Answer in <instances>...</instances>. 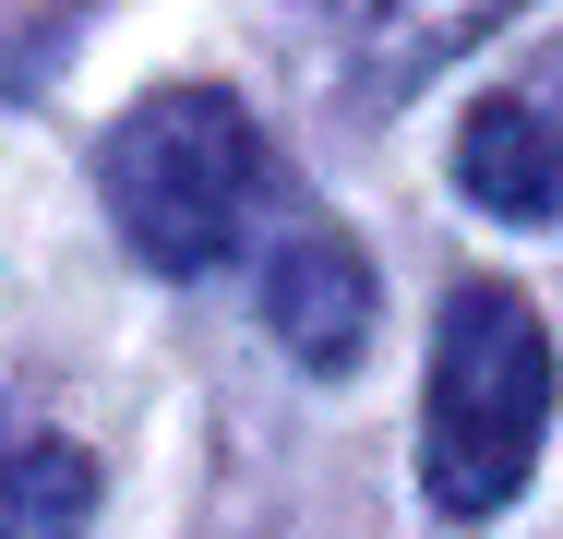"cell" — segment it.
Masks as SVG:
<instances>
[{
  "instance_id": "1",
  "label": "cell",
  "mask_w": 563,
  "mask_h": 539,
  "mask_svg": "<svg viewBox=\"0 0 563 539\" xmlns=\"http://www.w3.org/2000/svg\"><path fill=\"white\" fill-rule=\"evenodd\" d=\"M563 396V348L552 323L528 312V288L479 276L455 288L444 323H432V396H420V480L444 516H504L540 468V431H552Z\"/></svg>"
},
{
  "instance_id": "2",
  "label": "cell",
  "mask_w": 563,
  "mask_h": 539,
  "mask_svg": "<svg viewBox=\"0 0 563 539\" xmlns=\"http://www.w3.org/2000/svg\"><path fill=\"white\" fill-rule=\"evenodd\" d=\"M109 216L156 276H205L240 252V228L264 205V132L228 85H156L144 108H120L109 132Z\"/></svg>"
},
{
  "instance_id": "3",
  "label": "cell",
  "mask_w": 563,
  "mask_h": 539,
  "mask_svg": "<svg viewBox=\"0 0 563 539\" xmlns=\"http://www.w3.org/2000/svg\"><path fill=\"white\" fill-rule=\"evenodd\" d=\"M455 193L479 216H516V228L563 216V48L467 108V132H455Z\"/></svg>"
},
{
  "instance_id": "4",
  "label": "cell",
  "mask_w": 563,
  "mask_h": 539,
  "mask_svg": "<svg viewBox=\"0 0 563 539\" xmlns=\"http://www.w3.org/2000/svg\"><path fill=\"white\" fill-rule=\"evenodd\" d=\"M264 323L288 336V360L347 372L372 348V264L347 252L336 228H276V252H264Z\"/></svg>"
},
{
  "instance_id": "5",
  "label": "cell",
  "mask_w": 563,
  "mask_h": 539,
  "mask_svg": "<svg viewBox=\"0 0 563 539\" xmlns=\"http://www.w3.org/2000/svg\"><path fill=\"white\" fill-rule=\"evenodd\" d=\"M516 0H324V24H336V48L372 73V85H420V73H444L467 36H492Z\"/></svg>"
},
{
  "instance_id": "6",
  "label": "cell",
  "mask_w": 563,
  "mask_h": 539,
  "mask_svg": "<svg viewBox=\"0 0 563 539\" xmlns=\"http://www.w3.org/2000/svg\"><path fill=\"white\" fill-rule=\"evenodd\" d=\"M85 516H97V455L0 420V539H73Z\"/></svg>"
}]
</instances>
